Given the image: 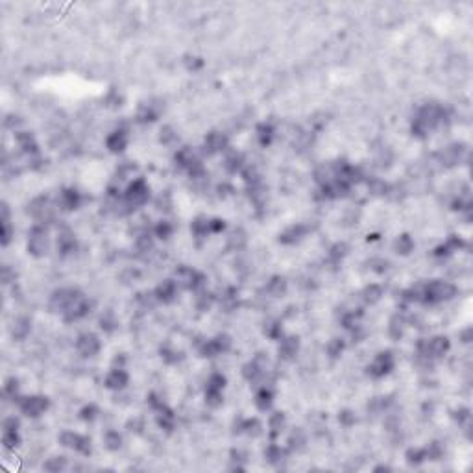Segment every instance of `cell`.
Instances as JSON below:
<instances>
[{"label": "cell", "mask_w": 473, "mask_h": 473, "mask_svg": "<svg viewBox=\"0 0 473 473\" xmlns=\"http://www.w3.org/2000/svg\"><path fill=\"white\" fill-rule=\"evenodd\" d=\"M95 416H97V407H95V405H89V407H85V409L81 410V418H83V420H93Z\"/></svg>", "instance_id": "64"}, {"label": "cell", "mask_w": 473, "mask_h": 473, "mask_svg": "<svg viewBox=\"0 0 473 473\" xmlns=\"http://www.w3.org/2000/svg\"><path fill=\"white\" fill-rule=\"evenodd\" d=\"M211 305H213V296H211V294H201V296H198V309H200V311H207Z\"/></svg>", "instance_id": "58"}, {"label": "cell", "mask_w": 473, "mask_h": 473, "mask_svg": "<svg viewBox=\"0 0 473 473\" xmlns=\"http://www.w3.org/2000/svg\"><path fill=\"white\" fill-rule=\"evenodd\" d=\"M9 239H11V227H9V222H2V244L8 246Z\"/></svg>", "instance_id": "60"}, {"label": "cell", "mask_w": 473, "mask_h": 473, "mask_svg": "<svg viewBox=\"0 0 473 473\" xmlns=\"http://www.w3.org/2000/svg\"><path fill=\"white\" fill-rule=\"evenodd\" d=\"M344 351V340L342 338H333L327 344V355L331 359H337Z\"/></svg>", "instance_id": "40"}, {"label": "cell", "mask_w": 473, "mask_h": 473, "mask_svg": "<svg viewBox=\"0 0 473 473\" xmlns=\"http://www.w3.org/2000/svg\"><path fill=\"white\" fill-rule=\"evenodd\" d=\"M241 165H242V159L239 153H231V155L225 157V169L229 170V172H237V170L241 169Z\"/></svg>", "instance_id": "49"}, {"label": "cell", "mask_w": 473, "mask_h": 473, "mask_svg": "<svg viewBox=\"0 0 473 473\" xmlns=\"http://www.w3.org/2000/svg\"><path fill=\"white\" fill-rule=\"evenodd\" d=\"M17 429H19V420L15 416L8 418L4 422V431H17Z\"/></svg>", "instance_id": "63"}, {"label": "cell", "mask_w": 473, "mask_h": 473, "mask_svg": "<svg viewBox=\"0 0 473 473\" xmlns=\"http://www.w3.org/2000/svg\"><path fill=\"white\" fill-rule=\"evenodd\" d=\"M394 368V357L390 351H383L379 353L375 357V361L370 364L368 368V373L372 377H375V379H379V377L386 375L390 370Z\"/></svg>", "instance_id": "11"}, {"label": "cell", "mask_w": 473, "mask_h": 473, "mask_svg": "<svg viewBox=\"0 0 473 473\" xmlns=\"http://www.w3.org/2000/svg\"><path fill=\"white\" fill-rule=\"evenodd\" d=\"M346 251H348V246L346 244H335L333 248H331V259H335V261H338V259H342V257L346 255Z\"/></svg>", "instance_id": "57"}, {"label": "cell", "mask_w": 473, "mask_h": 473, "mask_svg": "<svg viewBox=\"0 0 473 473\" xmlns=\"http://www.w3.org/2000/svg\"><path fill=\"white\" fill-rule=\"evenodd\" d=\"M246 246V233L242 229H235V231L227 237V248L229 249H242Z\"/></svg>", "instance_id": "24"}, {"label": "cell", "mask_w": 473, "mask_h": 473, "mask_svg": "<svg viewBox=\"0 0 473 473\" xmlns=\"http://www.w3.org/2000/svg\"><path fill=\"white\" fill-rule=\"evenodd\" d=\"M105 145H107V148H109L111 152H115V153L122 152V150L128 146V135H126V131H122V129L113 131L111 135L107 137Z\"/></svg>", "instance_id": "19"}, {"label": "cell", "mask_w": 473, "mask_h": 473, "mask_svg": "<svg viewBox=\"0 0 473 473\" xmlns=\"http://www.w3.org/2000/svg\"><path fill=\"white\" fill-rule=\"evenodd\" d=\"M289 444H290V449H301V448H303V444H305L303 433H301V431H294V433H292V436H290Z\"/></svg>", "instance_id": "52"}, {"label": "cell", "mask_w": 473, "mask_h": 473, "mask_svg": "<svg viewBox=\"0 0 473 473\" xmlns=\"http://www.w3.org/2000/svg\"><path fill=\"white\" fill-rule=\"evenodd\" d=\"M444 121V109L438 104H425L418 111L414 124H412V133L418 137H425L429 131H433L440 122Z\"/></svg>", "instance_id": "1"}, {"label": "cell", "mask_w": 473, "mask_h": 473, "mask_svg": "<svg viewBox=\"0 0 473 473\" xmlns=\"http://www.w3.org/2000/svg\"><path fill=\"white\" fill-rule=\"evenodd\" d=\"M425 458V449H409L407 451V460L410 464H420Z\"/></svg>", "instance_id": "51"}, {"label": "cell", "mask_w": 473, "mask_h": 473, "mask_svg": "<svg viewBox=\"0 0 473 473\" xmlns=\"http://www.w3.org/2000/svg\"><path fill=\"white\" fill-rule=\"evenodd\" d=\"M213 340H215V344H217L218 351L220 353L229 351V348H231V338L227 337V335H218V337L213 338Z\"/></svg>", "instance_id": "50"}, {"label": "cell", "mask_w": 473, "mask_h": 473, "mask_svg": "<svg viewBox=\"0 0 473 473\" xmlns=\"http://www.w3.org/2000/svg\"><path fill=\"white\" fill-rule=\"evenodd\" d=\"M21 410L25 412L26 416L30 418H37L41 416L45 410L49 409V399L43 398V396H32V398H25L21 399Z\"/></svg>", "instance_id": "9"}, {"label": "cell", "mask_w": 473, "mask_h": 473, "mask_svg": "<svg viewBox=\"0 0 473 473\" xmlns=\"http://www.w3.org/2000/svg\"><path fill=\"white\" fill-rule=\"evenodd\" d=\"M174 139H176V133H174V129L170 128V126H165V128L161 129V143H163V145H170Z\"/></svg>", "instance_id": "56"}, {"label": "cell", "mask_w": 473, "mask_h": 473, "mask_svg": "<svg viewBox=\"0 0 473 473\" xmlns=\"http://www.w3.org/2000/svg\"><path fill=\"white\" fill-rule=\"evenodd\" d=\"M368 189H370V193H373V194H386L388 185H386L385 181H381V179H373V181L368 185Z\"/></svg>", "instance_id": "53"}, {"label": "cell", "mask_w": 473, "mask_h": 473, "mask_svg": "<svg viewBox=\"0 0 473 473\" xmlns=\"http://www.w3.org/2000/svg\"><path fill=\"white\" fill-rule=\"evenodd\" d=\"M59 205H61V209H65V211H73V209H76L78 205H80V193L74 191V189H67V191H63L61 196H59Z\"/></svg>", "instance_id": "21"}, {"label": "cell", "mask_w": 473, "mask_h": 473, "mask_svg": "<svg viewBox=\"0 0 473 473\" xmlns=\"http://www.w3.org/2000/svg\"><path fill=\"white\" fill-rule=\"evenodd\" d=\"M239 431H246L249 436H259V434L263 433L261 423H259L257 420H248V422H244V423L241 425V429H239Z\"/></svg>", "instance_id": "46"}, {"label": "cell", "mask_w": 473, "mask_h": 473, "mask_svg": "<svg viewBox=\"0 0 473 473\" xmlns=\"http://www.w3.org/2000/svg\"><path fill=\"white\" fill-rule=\"evenodd\" d=\"M157 423H159L161 429L172 431V427H174V414H172L167 407H163V409H159V414H157Z\"/></svg>", "instance_id": "29"}, {"label": "cell", "mask_w": 473, "mask_h": 473, "mask_svg": "<svg viewBox=\"0 0 473 473\" xmlns=\"http://www.w3.org/2000/svg\"><path fill=\"white\" fill-rule=\"evenodd\" d=\"M455 294H457V287L449 281H433L423 290L425 301H431V303L448 301L451 298H455Z\"/></svg>", "instance_id": "2"}, {"label": "cell", "mask_w": 473, "mask_h": 473, "mask_svg": "<svg viewBox=\"0 0 473 473\" xmlns=\"http://www.w3.org/2000/svg\"><path fill=\"white\" fill-rule=\"evenodd\" d=\"M203 283V275L200 272H196L194 268L189 266H181L176 270V285L185 290H196Z\"/></svg>", "instance_id": "6"}, {"label": "cell", "mask_w": 473, "mask_h": 473, "mask_svg": "<svg viewBox=\"0 0 473 473\" xmlns=\"http://www.w3.org/2000/svg\"><path fill=\"white\" fill-rule=\"evenodd\" d=\"M442 457V449L440 446L434 442V444H431L429 448L425 449V458H431V460H436V458Z\"/></svg>", "instance_id": "55"}, {"label": "cell", "mask_w": 473, "mask_h": 473, "mask_svg": "<svg viewBox=\"0 0 473 473\" xmlns=\"http://www.w3.org/2000/svg\"><path fill=\"white\" fill-rule=\"evenodd\" d=\"M418 351L427 359H438L449 351V340L446 337H434L431 340H422L418 344Z\"/></svg>", "instance_id": "4"}, {"label": "cell", "mask_w": 473, "mask_h": 473, "mask_svg": "<svg viewBox=\"0 0 473 473\" xmlns=\"http://www.w3.org/2000/svg\"><path fill=\"white\" fill-rule=\"evenodd\" d=\"M17 143H19V146L25 150L26 153H35L37 152V143H35V139H33L32 133H28V131H21V133H17L15 135Z\"/></svg>", "instance_id": "23"}, {"label": "cell", "mask_w": 473, "mask_h": 473, "mask_svg": "<svg viewBox=\"0 0 473 473\" xmlns=\"http://www.w3.org/2000/svg\"><path fill=\"white\" fill-rule=\"evenodd\" d=\"M305 233H307V229H305L301 224H296V225H290L287 231L281 233L279 241L283 242V244H294V242H298L301 237H303Z\"/></svg>", "instance_id": "22"}, {"label": "cell", "mask_w": 473, "mask_h": 473, "mask_svg": "<svg viewBox=\"0 0 473 473\" xmlns=\"http://www.w3.org/2000/svg\"><path fill=\"white\" fill-rule=\"evenodd\" d=\"M129 377L128 373L122 368H113L109 372V375L105 377V386L111 388V390H122L124 386L128 385Z\"/></svg>", "instance_id": "15"}, {"label": "cell", "mask_w": 473, "mask_h": 473, "mask_svg": "<svg viewBox=\"0 0 473 473\" xmlns=\"http://www.w3.org/2000/svg\"><path fill=\"white\" fill-rule=\"evenodd\" d=\"M257 137H259V143H261V145L268 146L274 139V128L270 124H261V126L257 128Z\"/></svg>", "instance_id": "34"}, {"label": "cell", "mask_w": 473, "mask_h": 473, "mask_svg": "<svg viewBox=\"0 0 473 473\" xmlns=\"http://www.w3.org/2000/svg\"><path fill=\"white\" fill-rule=\"evenodd\" d=\"M172 231H174V227H172V224L167 222V220H161L159 224L155 225V229H153L155 237H159V239H169L170 235H172Z\"/></svg>", "instance_id": "43"}, {"label": "cell", "mask_w": 473, "mask_h": 473, "mask_svg": "<svg viewBox=\"0 0 473 473\" xmlns=\"http://www.w3.org/2000/svg\"><path fill=\"white\" fill-rule=\"evenodd\" d=\"M403 325H405V320L401 316H394L390 320V327H388V333L392 338H399L401 333H403Z\"/></svg>", "instance_id": "42"}, {"label": "cell", "mask_w": 473, "mask_h": 473, "mask_svg": "<svg viewBox=\"0 0 473 473\" xmlns=\"http://www.w3.org/2000/svg\"><path fill=\"white\" fill-rule=\"evenodd\" d=\"M265 457H266V460H268V462L277 464V462H281V460H283V457H285V451H283L279 446L272 444V446H268V449L265 451Z\"/></svg>", "instance_id": "37"}, {"label": "cell", "mask_w": 473, "mask_h": 473, "mask_svg": "<svg viewBox=\"0 0 473 473\" xmlns=\"http://www.w3.org/2000/svg\"><path fill=\"white\" fill-rule=\"evenodd\" d=\"M148 198H150V187L146 185L145 179H135L133 183H129L124 193V203L133 209L145 205Z\"/></svg>", "instance_id": "3"}, {"label": "cell", "mask_w": 473, "mask_h": 473, "mask_svg": "<svg viewBox=\"0 0 473 473\" xmlns=\"http://www.w3.org/2000/svg\"><path fill=\"white\" fill-rule=\"evenodd\" d=\"M176 161L181 165V167H185V169H189L191 165H193L194 161H196V157H194V152L189 148V146H185V148H181L179 152L176 153Z\"/></svg>", "instance_id": "33"}, {"label": "cell", "mask_w": 473, "mask_h": 473, "mask_svg": "<svg viewBox=\"0 0 473 473\" xmlns=\"http://www.w3.org/2000/svg\"><path fill=\"white\" fill-rule=\"evenodd\" d=\"M265 333L270 338H279L281 337V325L279 322H270L268 325L265 327Z\"/></svg>", "instance_id": "54"}, {"label": "cell", "mask_w": 473, "mask_h": 473, "mask_svg": "<svg viewBox=\"0 0 473 473\" xmlns=\"http://www.w3.org/2000/svg\"><path fill=\"white\" fill-rule=\"evenodd\" d=\"M261 373H263V370L257 366L255 361H251L242 366V377H244L246 381H255L257 377H261Z\"/></svg>", "instance_id": "36"}, {"label": "cell", "mask_w": 473, "mask_h": 473, "mask_svg": "<svg viewBox=\"0 0 473 473\" xmlns=\"http://www.w3.org/2000/svg\"><path fill=\"white\" fill-rule=\"evenodd\" d=\"M76 349H78L81 357H93V355H97L100 351V340L93 333H83L76 340Z\"/></svg>", "instance_id": "12"}, {"label": "cell", "mask_w": 473, "mask_h": 473, "mask_svg": "<svg viewBox=\"0 0 473 473\" xmlns=\"http://www.w3.org/2000/svg\"><path fill=\"white\" fill-rule=\"evenodd\" d=\"M338 420H340V423L346 425V427H349V425L355 423V414H351L349 410H344V412H340V416H338Z\"/></svg>", "instance_id": "59"}, {"label": "cell", "mask_w": 473, "mask_h": 473, "mask_svg": "<svg viewBox=\"0 0 473 473\" xmlns=\"http://www.w3.org/2000/svg\"><path fill=\"white\" fill-rule=\"evenodd\" d=\"M298 349H299V340L296 337L283 338L279 342V357L283 361H292L298 355Z\"/></svg>", "instance_id": "17"}, {"label": "cell", "mask_w": 473, "mask_h": 473, "mask_svg": "<svg viewBox=\"0 0 473 473\" xmlns=\"http://www.w3.org/2000/svg\"><path fill=\"white\" fill-rule=\"evenodd\" d=\"M225 146H227V137L220 131H213L205 137V143H203V152L213 155V153L222 152Z\"/></svg>", "instance_id": "14"}, {"label": "cell", "mask_w": 473, "mask_h": 473, "mask_svg": "<svg viewBox=\"0 0 473 473\" xmlns=\"http://www.w3.org/2000/svg\"><path fill=\"white\" fill-rule=\"evenodd\" d=\"M270 434H272V438H275V436H279L281 431H283V427H285V414L283 412H275V414H272V418H270Z\"/></svg>", "instance_id": "32"}, {"label": "cell", "mask_w": 473, "mask_h": 473, "mask_svg": "<svg viewBox=\"0 0 473 473\" xmlns=\"http://www.w3.org/2000/svg\"><path fill=\"white\" fill-rule=\"evenodd\" d=\"M152 248H153V241L148 233L141 235V237L137 239V249H139L141 253H145V251H148V249H152Z\"/></svg>", "instance_id": "48"}, {"label": "cell", "mask_w": 473, "mask_h": 473, "mask_svg": "<svg viewBox=\"0 0 473 473\" xmlns=\"http://www.w3.org/2000/svg\"><path fill=\"white\" fill-rule=\"evenodd\" d=\"M65 466H67V458L54 457V458H49V460L45 462V470H47V472H61V470H65Z\"/></svg>", "instance_id": "41"}, {"label": "cell", "mask_w": 473, "mask_h": 473, "mask_svg": "<svg viewBox=\"0 0 473 473\" xmlns=\"http://www.w3.org/2000/svg\"><path fill=\"white\" fill-rule=\"evenodd\" d=\"M176 290H177L176 281L165 279L163 283H159V285H157V289L153 290V292H155V296H157V299H159V301H163V303H169V301H172V299H174V296H176Z\"/></svg>", "instance_id": "16"}, {"label": "cell", "mask_w": 473, "mask_h": 473, "mask_svg": "<svg viewBox=\"0 0 473 473\" xmlns=\"http://www.w3.org/2000/svg\"><path fill=\"white\" fill-rule=\"evenodd\" d=\"M28 251L35 257H43L49 251V233L45 227L35 225L28 235Z\"/></svg>", "instance_id": "5"}, {"label": "cell", "mask_w": 473, "mask_h": 473, "mask_svg": "<svg viewBox=\"0 0 473 473\" xmlns=\"http://www.w3.org/2000/svg\"><path fill=\"white\" fill-rule=\"evenodd\" d=\"M412 248H414V242H412V239H410L409 235H401V237H398V241H396V251H398V253L407 255V253L412 251Z\"/></svg>", "instance_id": "35"}, {"label": "cell", "mask_w": 473, "mask_h": 473, "mask_svg": "<svg viewBox=\"0 0 473 473\" xmlns=\"http://www.w3.org/2000/svg\"><path fill=\"white\" fill-rule=\"evenodd\" d=\"M59 442H61V446L74 449V451H78L81 455H89V453H91V440H89L87 436H81V434L67 431V433H63L59 436Z\"/></svg>", "instance_id": "8"}, {"label": "cell", "mask_w": 473, "mask_h": 473, "mask_svg": "<svg viewBox=\"0 0 473 473\" xmlns=\"http://www.w3.org/2000/svg\"><path fill=\"white\" fill-rule=\"evenodd\" d=\"M28 213L37 220H50L52 218V207L49 205V200L43 198V196L32 200V203L28 205Z\"/></svg>", "instance_id": "13"}, {"label": "cell", "mask_w": 473, "mask_h": 473, "mask_svg": "<svg viewBox=\"0 0 473 473\" xmlns=\"http://www.w3.org/2000/svg\"><path fill=\"white\" fill-rule=\"evenodd\" d=\"M222 401H224V398H222V390H211V388L205 390V403H207V407L217 409V407L222 405Z\"/></svg>", "instance_id": "38"}, {"label": "cell", "mask_w": 473, "mask_h": 473, "mask_svg": "<svg viewBox=\"0 0 473 473\" xmlns=\"http://www.w3.org/2000/svg\"><path fill=\"white\" fill-rule=\"evenodd\" d=\"M89 309H91V303H89V299L81 292H78V296L74 298V301L71 305H69V309L63 313L65 320L67 322H76L80 320V318H83L85 314L89 313Z\"/></svg>", "instance_id": "10"}, {"label": "cell", "mask_w": 473, "mask_h": 473, "mask_svg": "<svg viewBox=\"0 0 473 473\" xmlns=\"http://www.w3.org/2000/svg\"><path fill=\"white\" fill-rule=\"evenodd\" d=\"M74 249H76L74 235L69 229H63L59 233V237H57V251H61L63 255H67V253H73Z\"/></svg>", "instance_id": "20"}, {"label": "cell", "mask_w": 473, "mask_h": 473, "mask_svg": "<svg viewBox=\"0 0 473 473\" xmlns=\"http://www.w3.org/2000/svg\"><path fill=\"white\" fill-rule=\"evenodd\" d=\"M225 386V377L222 373H213L207 381V388L211 390H222Z\"/></svg>", "instance_id": "47"}, {"label": "cell", "mask_w": 473, "mask_h": 473, "mask_svg": "<svg viewBox=\"0 0 473 473\" xmlns=\"http://www.w3.org/2000/svg\"><path fill=\"white\" fill-rule=\"evenodd\" d=\"M209 224H211V220H209V218L198 217V218H196V220L193 222L191 229H193V233L196 235V237H203V235L211 233V227H209Z\"/></svg>", "instance_id": "30"}, {"label": "cell", "mask_w": 473, "mask_h": 473, "mask_svg": "<svg viewBox=\"0 0 473 473\" xmlns=\"http://www.w3.org/2000/svg\"><path fill=\"white\" fill-rule=\"evenodd\" d=\"M272 399H274L272 392H270L268 388H261V390L257 392V396H255L257 409H259V410H268L270 407H272Z\"/></svg>", "instance_id": "26"}, {"label": "cell", "mask_w": 473, "mask_h": 473, "mask_svg": "<svg viewBox=\"0 0 473 473\" xmlns=\"http://www.w3.org/2000/svg\"><path fill=\"white\" fill-rule=\"evenodd\" d=\"M458 159H460V148H458L457 145L448 146V148H446V150L440 153V161L444 163V165H448V167H451V165L458 163Z\"/></svg>", "instance_id": "25"}, {"label": "cell", "mask_w": 473, "mask_h": 473, "mask_svg": "<svg viewBox=\"0 0 473 473\" xmlns=\"http://www.w3.org/2000/svg\"><path fill=\"white\" fill-rule=\"evenodd\" d=\"M381 296H383V289L379 285H368L362 292V298H364L366 303H377Z\"/></svg>", "instance_id": "31"}, {"label": "cell", "mask_w": 473, "mask_h": 473, "mask_svg": "<svg viewBox=\"0 0 473 473\" xmlns=\"http://www.w3.org/2000/svg\"><path fill=\"white\" fill-rule=\"evenodd\" d=\"M78 296V290L74 289H59L56 290L52 296H50V301H49V307L52 313H61L63 314L67 309H69V305L74 301V298Z\"/></svg>", "instance_id": "7"}, {"label": "cell", "mask_w": 473, "mask_h": 473, "mask_svg": "<svg viewBox=\"0 0 473 473\" xmlns=\"http://www.w3.org/2000/svg\"><path fill=\"white\" fill-rule=\"evenodd\" d=\"M115 325H117L115 314H113L111 311H105V313L102 314V318H100V327L104 329V331H107V333H111L113 329H115Z\"/></svg>", "instance_id": "44"}, {"label": "cell", "mask_w": 473, "mask_h": 473, "mask_svg": "<svg viewBox=\"0 0 473 473\" xmlns=\"http://www.w3.org/2000/svg\"><path fill=\"white\" fill-rule=\"evenodd\" d=\"M17 392H19V383L15 379H8V385H6V394H9L11 398H15Z\"/></svg>", "instance_id": "62"}, {"label": "cell", "mask_w": 473, "mask_h": 473, "mask_svg": "<svg viewBox=\"0 0 473 473\" xmlns=\"http://www.w3.org/2000/svg\"><path fill=\"white\" fill-rule=\"evenodd\" d=\"M209 227H211V233H220L225 227V224H224V220H220V218H213L211 224H209Z\"/></svg>", "instance_id": "61"}, {"label": "cell", "mask_w": 473, "mask_h": 473, "mask_svg": "<svg viewBox=\"0 0 473 473\" xmlns=\"http://www.w3.org/2000/svg\"><path fill=\"white\" fill-rule=\"evenodd\" d=\"M104 444H105V448L109 449V451H117V449L121 448V444H122L121 434L115 433V431H109V433H105Z\"/></svg>", "instance_id": "39"}, {"label": "cell", "mask_w": 473, "mask_h": 473, "mask_svg": "<svg viewBox=\"0 0 473 473\" xmlns=\"http://www.w3.org/2000/svg\"><path fill=\"white\" fill-rule=\"evenodd\" d=\"M30 329H32V322L28 320L26 316H17L13 324H11V337L15 340H23V338L28 337Z\"/></svg>", "instance_id": "18"}, {"label": "cell", "mask_w": 473, "mask_h": 473, "mask_svg": "<svg viewBox=\"0 0 473 473\" xmlns=\"http://www.w3.org/2000/svg\"><path fill=\"white\" fill-rule=\"evenodd\" d=\"M159 107H153V104H143L141 105V109H139V121H143V122H152V121H155L157 117H159Z\"/></svg>", "instance_id": "27"}, {"label": "cell", "mask_w": 473, "mask_h": 473, "mask_svg": "<svg viewBox=\"0 0 473 473\" xmlns=\"http://www.w3.org/2000/svg\"><path fill=\"white\" fill-rule=\"evenodd\" d=\"M2 444L6 446L8 449H15L19 444H21V438H19V433L17 431H4V436H2Z\"/></svg>", "instance_id": "45"}, {"label": "cell", "mask_w": 473, "mask_h": 473, "mask_svg": "<svg viewBox=\"0 0 473 473\" xmlns=\"http://www.w3.org/2000/svg\"><path fill=\"white\" fill-rule=\"evenodd\" d=\"M268 292H270V296L274 298L285 296V292H287V281L283 279V277H274V279L268 283Z\"/></svg>", "instance_id": "28"}]
</instances>
